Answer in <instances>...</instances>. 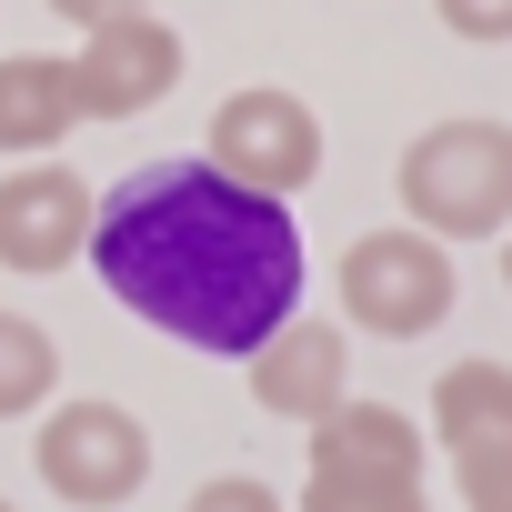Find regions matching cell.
<instances>
[{
    "mask_svg": "<svg viewBox=\"0 0 512 512\" xmlns=\"http://www.w3.org/2000/svg\"><path fill=\"white\" fill-rule=\"evenodd\" d=\"M181 512H292V502H282L272 482H251V472H221V482H201Z\"/></svg>",
    "mask_w": 512,
    "mask_h": 512,
    "instance_id": "14",
    "label": "cell"
},
{
    "mask_svg": "<svg viewBox=\"0 0 512 512\" xmlns=\"http://www.w3.org/2000/svg\"><path fill=\"white\" fill-rule=\"evenodd\" d=\"M101 292L141 312L151 332L251 362L302 312V231L272 191H241L211 161H151L121 191H101L91 251Z\"/></svg>",
    "mask_w": 512,
    "mask_h": 512,
    "instance_id": "1",
    "label": "cell"
},
{
    "mask_svg": "<svg viewBox=\"0 0 512 512\" xmlns=\"http://www.w3.org/2000/svg\"><path fill=\"white\" fill-rule=\"evenodd\" d=\"M502 292H512V231H502Z\"/></svg>",
    "mask_w": 512,
    "mask_h": 512,
    "instance_id": "17",
    "label": "cell"
},
{
    "mask_svg": "<svg viewBox=\"0 0 512 512\" xmlns=\"http://www.w3.org/2000/svg\"><path fill=\"white\" fill-rule=\"evenodd\" d=\"M0 512H21V502H0Z\"/></svg>",
    "mask_w": 512,
    "mask_h": 512,
    "instance_id": "18",
    "label": "cell"
},
{
    "mask_svg": "<svg viewBox=\"0 0 512 512\" xmlns=\"http://www.w3.org/2000/svg\"><path fill=\"white\" fill-rule=\"evenodd\" d=\"M251 402L282 412V422H302V432H312L322 412H342V402H352V332L292 312L262 352H251Z\"/></svg>",
    "mask_w": 512,
    "mask_h": 512,
    "instance_id": "9",
    "label": "cell"
},
{
    "mask_svg": "<svg viewBox=\"0 0 512 512\" xmlns=\"http://www.w3.org/2000/svg\"><path fill=\"white\" fill-rule=\"evenodd\" d=\"M402 221L432 241H502L512 231V121H432L402 151Z\"/></svg>",
    "mask_w": 512,
    "mask_h": 512,
    "instance_id": "2",
    "label": "cell"
},
{
    "mask_svg": "<svg viewBox=\"0 0 512 512\" xmlns=\"http://www.w3.org/2000/svg\"><path fill=\"white\" fill-rule=\"evenodd\" d=\"M31 472L71 512H121L151 482V432L121 402H51L41 412V442H31Z\"/></svg>",
    "mask_w": 512,
    "mask_h": 512,
    "instance_id": "5",
    "label": "cell"
},
{
    "mask_svg": "<svg viewBox=\"0 0 512 512\" xmlns=\"http://www.w3.org/2000/svg\"><path fill=\"white\" fill-rule=\"evenodd\" d=\"M51 11H61L71 31H91V21H121V11H151V0H51Z\"/></svg>",
    "mask_w": 512,
    "mask_h": 512,
    "instance_id": "16",
    "label": "cell"
},
{
    "mask_svg": "<svg viewBox=\"0 0 512 512\" xmlns=\"http://www.w3.org/2000/svg\"><path fill=\"white\" fill-rule=\"evenodd\" d=\"M201 161H211V171H231L241 191L292 201V191H312V171H322V121H312V101H302V91H231V101L211 111Z\"/></svg>",
    "mask_w": 512,
    "mask_h": 512,
    "instance_id": "6",
    "label": "cell"
},
{
    "mask_svg": "<svg viewBox=\"0 0 512 512\" xmlns=\"http://www.w3.org/2000/svg\"><path fill=\"white\" fill-rule=\"evenodd\" d=\"M292 512H432L422 492V422L392 402H342L312 422V472Z\"/></svg>",
    "mask_w": 512,
    "mask_h": 512,
    "instance_id": "3",
    "label": "cell"
},
{
    "mask_svg": "<svg viewBox=\"0 0 512 512\" xmlns=\"http://www.w3.org/2000/svg\"><path fill=\"white\" fill-rule=\"evenodd\" d=\"M81 131V91H71V61L61 51H11L0 61V151L11 161H41Z\"/></svg>",
    "mask_w": 512,
    "mask_h": 512,
    "instance_id": "10",
    "label": "cell"
},
{
    "mask_svg": "<svg viewBox=\"0 0 512 512\" xmlns=\"http://www.w3.org/2000/svg\"><path fill=\"white\" fill-rule=\"evenodd\" d=\"M91 221H101V191L61 161H11L0 171V272H71L91 251Z\"/></svg>",
    "mask_w": 512,
    "mask_h": 512,
    "instance_id": "7",
    "label": "cell"
},
{
    "mask_svg": "<svg viewBox=\"0 0 512 512\" xmlns=\"http://www.w3.org/2000/svg\"><path fill=\"white\" fill-rule=\"evenodd\" d=\"M181 81V31L151 21V11H121V21H91L81 51H71V91H81V121H141L151 101H171Z\"/></svg>",
    "mask_w": 512,
    "mask_h": 512,
    "instance_id": "8",
    "label": "cell"
},
{
    "mask_svg": "<svg viewBox=\"0 0 512 512\" xmlns=\"http://www.w3.org/2000/svg\"><path fill=\"white\" fill-rule=\"evenodd\" d=\"M452 41H512V0H432Z\"/></svg>",
    "mask_w": 512,
    "mask_h": 512,
    "instance_id": "15",
    "label": "cell"
},
{
    "mask_svg": "<svg viewBox=\"0 0 512 512\" xmlns=\"http://www.w3.org/2000/svg\"><path fill=\"white\" fill-rule=\"evenodd\" d=\"M462 512H512V452H452Z\"/></svg>",
    "mask_w": 512,
    "mask_h": 512,
    "instance_id": "13",
    "label": "cell"
},
{
    "mask_svg": "<svg viewBox=\"0 0 512 512\" xmlns=\"http://www.w3.org/2000/svg\"><path fill=\"white\" fill-rule=\"evenodd\" d=\"M432 442L442 452H512V362H452L432 382Z\"/></svg>",
    "mask_w": 512,
    "mask_h": 512,
    "instance_id": "11",
    "label": "cell"
},
{
    "mask_svg": "<svg viewBox=\"0 0 512 512\" xmlns=\"http://www.w3.org/2000/svg\"><path fill=\"white\" fill-rule=\"evenodd\" d=\"M51 392H61V342L31 312H0V422L51 412Z\"/></svg>",
    "mask_w": 512,
    "mask_h": 512,
    "instance_id": "12",
    "label": "cell"
},
{
    "mask_svg": "<svg viewBox=\"0 0 512 512\" xmlns=\"http://www.w3.org/2000/svg\"><path fill=\"white\" fill-rule=\"evenodd\" d=\"M452 302H462L452 241H432L412 221L402 231H362L342 251V322L372 332V342H422V332L452 322Z\"/></svg>",
    "mask_w": 512,
    "mask_h": 512,
    "instance_id": "4",
    "label": "cell"
}]
</instances>
